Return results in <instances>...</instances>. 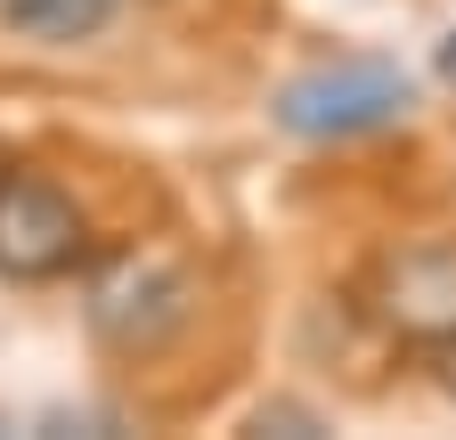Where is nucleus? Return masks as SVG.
I'll return each mask as SVG.
<instances>
[{
	"label": "nucleus",
	"mask_w": 456,
	"mask_h": 440,
	"mask_svg": "<svg viewBox=\"0 0 456 440\" xmlns=\"http://www.w3.org/2000/svg\"><path fill=\"white\" fill-rule=\"evenodd\" d=\"M0 180H9V163H0Z\"/></svg>",
	"instance_id": "8"
},
{
	"label": "nucleus",
	"mask_w": 456,
	"mask_h": 440,
	"mask_svg": "<svg viewBox=\"0 0 456 440\" xmlns=\"http://www.w3.org/2000/svg\"><path fill=\"white\" fill-rule=\"evenodd\" d=\"M440 82H448V90H456V33H448V41H440Z\"/></svg>",
	"instance_id": "7"
},
{
	"label": "nucleus",
	"mask_w": 456,
	"mask_h": 440,
	"mask_svg": "<svg viewBox=\"0 0 456 440\" xmlns=\"http://www.w3.org/2000/svg\"><path fill=\"white\" fill-rule=\"evenodd\" d=\"M90 253V229H82V204L41 180V172H9L0 180V278H66V269Z\"/></svg>",
	"instance_id": "2"
},
{
	"label": "nucleus",
	"mask_w": 456,
	"mask_h": 440,
	"mask_svg": "<svg viewBox=\"0 0 456 440\" xmlns=\"http://www.w3.org/2000/svg\"><path fill=\"white\" fill-rule=\"evenodd\" d=\"M432 359H440V383H448V400H456V343H432Z\"/></svg>",
	"instance_id": "6"
},
{
	"label": "nucleus",
	"mask_w": 456,
	"mask_h": 440,
	"mask_svg": "<svg viewBox=\"0 0 456 440\" xmlns=\"http://www.w3.org/2000/svg\"><path fill=\"white\" fill-rule=\"evenodd\" d=\"M114 0H0V25L25 41H90L106 33Z\"/></svg>",
	"instance_id": "5"
},
{
	"label": "nucleus",
	"mask_w": 456,
	"mask_h": 440,
	"mask_svg": "<svg viewBox=\"0 0 456 440\" xmlns=\"http://www.w3.org/2000/svg\"><path fill=\"white\" fill-rule=\"evenodd\" d=\"M408 115V74L383 58H342L277 90V123L294 139H359Z\"/></svg>",
	"instance_id": "1"
},
{
	"label": "nucleus",
	"mask_w": 456,
	"mask_h": 440,
	"mask_svg": "<svg viewBox=\"0 0 456 440\" xmlns=\"http://www.w3.org/2000/svg\"><path fill=\"white\" fill-rule=\"evenodd\" d=\"M188 318V278L155 253H114L98 278H90V326L123 351H147L163 343L171 326Z\"/></svg>",
	"instance_id": "3"
},
{
	"label": "nucleus",
	"mask_w": 456,
	"mask_h": 440,
	"mask_svg": "<svg viewBox=\"0 0 456 440\" xmlns=\"http://www.w3.org/2000/svg\"><path fill=\"white\" fill-rule=\"evenodd\" d=\"M375 318L408 343H456V245H408L375 278Z\"/></svg>",
	"instance_id": "4"
}]
</instances>
